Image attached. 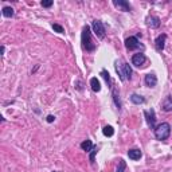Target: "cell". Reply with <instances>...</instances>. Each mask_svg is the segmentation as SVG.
I'll use <instances>...</instances> for the list:
<instances>
[{
	"label": "cell",
	"mask_w": 172,
	"mask_h": 172,
	"mask_svg": "<svg viewBox=\"0 0 172 172\" xmlns=\"http://www.w3.org/2000/svg\"><path fill=\"white\" fill-rule=\"evenodd\" d=\"M128 156H129V159H132V160H140L141 156H142V153H141L140 149H129Z\"/></svg>",
	"instance_id": "7c38bea8"
},
{
	"label": "cell",
	"mask_w": 172,
	"mask_h": 172,
	"mask_svg": "<svg viewBox=\"0 0 172 172\" xmlns=\"http://www.w3.org/2000/svg\"><path fill=\"white\" fill-rule=\"evenodd\" d=\"M148 26L152 27V28H157L160 26V19L157 16H149L148 18Z\"/></svg>",
	"instance_id": "4fadbf2b"
},
{
	"label": "cell",
	"mask_w": 172,
	"mask_h": 172,
	"mask_svg": "<svg viewBox=\"0 0 172 172\" xmlns=\"http://www.w3.org/2000/svg\"><path fill=\"white\" fill-rule=\"evenodd\" d=\"M97 150H98L97 145H94L93 149L90 150V161H91V163H94V159H96V153H97Z\"/></svg>",
	"instance_id": "603a6c76"
},
{
	"label": "cell",
	"mask_w": 172,
	"mask_h": 172,
	"mask_svg": "<svg viewBox=\"0 0 172 172\" xmlns=\"http://www.w3.org/2000/svg\"><path fill=\"white\" fill-rule=\"evenodd\" d=\"M81 40H82V47L85 48L86 51H94L96 50V44H94L93 39H91V32H90V27L89 26L83 27Z\"/></svg>",
	"instance_id": "6da1fadb"
},
{
	"label": "cell",
	"mask_w": 172,
	"mask_h": 172,
	"mask_svg": "<svg viewBox=\"0 0 172 172\" xmlns=\"http://www.w3.org/2000/svg\"><path fill=\"white\" fill-rule=\"evenodd\" d=\"M1 13H3L4 18H12V16H13V10L11 7H4V8H3V11H1Z\"/></svg>",
	"instance_id": "ac0fdd59"
},
{
	"label": "cell",
	"mask_w": 172,
	"mask_h": 172,
	"mask_svg": "<svg viewBox=\"0 0 172 172\" xmlns=\"http://www.w3.org/2000/svg\"><path fill=\"white\" fill-rule=\"evenodd\" d=\"M121 70H122V75L125 79H130L132 78V69L128 63H122L121 64Z\"/></svg>",
	"instance_id": "30bf717a"
},
{
	"label": "cell",
	"mask_w": 172,
	"mask_h": 172,
	"mask_svg": "<svg viewBox=\"0 0 172 172\" xmlns=\"http://www.w3.org/2000/svg\"><path fill=\"white\" fill-rule=\"evenodd\" d=\"M145 117H147V122H148V126L150 129H155V122H156V117H155V112L150 109V112H144Z\"/></svg>",
	"instance_id": "8992f818"
},
{
	"label": "cell",
	"mask_w": 172,
	"mask_h": 172,
	"mask_svg": "<svg viewBox=\"0 0 172 172\" xmlns=\"http://www.w3.org/2000/svg\"><path fill=\"white\" fill-rule=\"evenodd\" d=\"M51 5H53V0H43L42 1V7L48 8V7H51Z\"/></svg>",
	"instance_id": "d4e9b609"
},
{
	"label": "cell",
	"mask_w": 172,
	"mask_h": 172,
	"mask_svg": "<svg viewBox=\"0 0 172 172\" xmlns=\"http://www.w3.org/2000/svg\"><path fill=\"white\" fill-rule=\"evenodd\" d=\"M102 133H104L106 137H112L113 134H114V129H113L110 125H106V126H104V129H102Z\"/></svg>",
	"instance_id": "e0dca14e"
},
{
	"label": "cell",
	"mask_w": 172,
	"mask_h": 172,
	"mask_svg": "<svg viewBox=\"0 0 172 172\" xmlns=\"http://www.w3.org/2000/svg\"><path fill=\"white\" fill-rule=\"evenodd\" d=\"M113 4H114L117 8H120L121 11H125V12L130 11V5H129V3L125 1V0H114Z\"/></svg>",
	"instance_id": "ba28073f"
},
{
	"label": "cell",
	"mask_w": 172,
	"mask_h": 172,
	"mask_svg": "<svg viewBox=\"0 0 172 172\" xmlns=\"http://www.w3.org/2000/svg\"><path fill=\"white\" fill-rule=\"evenodd\" d=\"M53 28H54V31L59 32V34H63V27H62V26H59V24L54 23V24H53Z\"/></svg>",
	"instance_id": "cb8c5ba5"
},
{
	"label": "cell",
	"mask_w": 172,
	"mask_h": 172,
	"mask_svg": "<svg viewBox=\"0 0 172 172\" xmlns=\"http://www.w3.org/2000/svg\"><path fill=\"white\" fill-rule=\"evenodd\" d=\"M139 46H140V43L136 36H129L125 39V47L128 48V50H134V48H137Z\"/></svg>",
	"instance_id": "5b68a950"
},
{
	"label": "cell",
	"mask_w": 172,
	"mask_h": 172,
	"mask_svg": "<svg viewBox=\"0 0 172 172\" xmlns=\"http://www.w3.org/2000/svg\"><path fill=\"white\" fill-rule=\"evenodd\" d=\"M153 132H155L156 139L160 140V141H164V140H167L169 137V134H171V125H169L168 122H161L153 129Z\"/></svg>",
	"instance_id": "7a4b0ae2"
},
{
	"label": "cell",
	"mask_w": 172,
	"mask_h": 172,
	"mask_svg": "<svg viewBox=\"0 0 172 172\" xmlns=\"http://www.w3.org/2000/svg\"><path fill=\"white\" fill-rule=\"evenodd\" d=\"M130 101L133 102L134 105H140V104H144L145 99H144V97L139 96V94H132V96H130Z\"/></svg>",
	"instance_id": "9a60e30c"
},
{
	"label": "cell",
	"mask_w": 172,
	"mask_h": 172,
	"mask_svg": "<svg viewBox=\"0 0 172 172\" xmlns=\"http://www.w3.org/2000/svg\"><path fill=\"white\" fill-rule=\"evenodd\" d=\"M55 120V117H54V116H47V122H53V121Z\"/></svg>",
	"instance_id": "484cf974"
},
{
	"label": "cell",
	"mask_w": 172,
	"mask_h": 172,
	"mask_svg": "<svg viewBox=\"0 0 172 172\" xmlns=\"http://www.w3.org/2000/svg\"><path fill=\"white\" fill-rule=\"evenodd\" d=\"M145 61H147V58H145V55L142 53H137V54H134V55L132 56V63H133L136 67L144 66Z\"/></svg>",
	"instance_id": "277c9868"
},
{
	"label": "cell",
	"mask_w": 172,
	"mask_h": 172,
	"mask_svg": "<svg viewBox=\"0 0 172 172\" xmlns=\"http://www.w3.org/2000/svg\"><path fill=\"white\" fill-rule=\"evenodd\" d=\"M161 106H163L164 112H172V98H171V96H167L165 98H164Z\"/></svg>",
	"instance_id": "8fae6325"
},
{
	"label": "cell",
	"mask_w": 172,
	"mask_h": 172,
	"mask_svg": "<svg viewBox=\"0 0 172 172\" xmlns=\"http://www.w3.org/2000/svg\"><path fill=\"white\" fill-rule=\"evenodd\" d=\"M91 27H93V31L94 34L97 35V38H99V39H104L105 38V27L104 24H102L101 20H93V23H91Z\"/></svg>",
	"instance_id": "3957f363"
},
{
	"label": "cell",
	"mask_w": 172,
	"mask_h": 172,
	"mask_svg": "<svg viewBox=\"0 0 172 172\" xmlns=\"http://www.w3.org/2000/svg\"><path fill=\"white\" fill-rule=\"evenodd\" d=\"M116 71H117V74H118V77H120L121 81H125V78H124V75H122V70H121V64H118V62L116 63Z\"/></svg>",
	"instance_id": "7402d4cb"
},
{
	"label": "cell",
	"mask_w": 172,
	"mask_h": 172,
	"mask_svg": "<svg viewBox=\"0 0 172 172\" xmlns=\"http://www.w3.org/2000/svg\"><path fill=\"white\" fill-rule=\"evenodd\" d=\"M125 168H126V163L124 160H120L118 161V167H117V172H125Z\"/></svg>",
	"instance_id": "44dd1931"
},
{
	"label": "cell",
	"mask_w": 172,
	"mask_h": 172,
	"mask_svg": "<svg viewBox=\"0 0 172 172\" xmlns=\"http://www.w3.org/2000/svg\"><path fill=\"white\" fill-rule=\"evenodd\" d=\"M93 142L90 141V140H85V141L82 142V144H81V148H82L83 150H86V152H90L91 149H93Z\"/></svg>",
	"instance_id": "2e32d148"
},
{
	"label": "cell",
	"mask_w": 172,
	"mask_h": 172,
	"mask_svg": "<svg viewBox=\"0 0 172 172\" xmlns=\"http://www.w3.org/2000/svg\"><path fill=\"white\" fill-rule=\"evenodd\" d=\"M113 99L116 102V106L118 108V110L121 109V102H120V98H118V91L116 89H113Z\"/></svg>",
	"instance_id": "d6986e66"
},
{
	"label": "cell",
	"mask_w": 172,
	"mask_h": 172,
	"mask_svg": "<svg viewBox=\"0 0 172 172\" xmlns=\"http://www.w3.org/2000/svg\"><path fill=\"white\" fill-rule=\"evenodd\" d=\"M101 74H102V77L105 78V81H106V83H108V86H112V79H110V75H109V73L106 71V70H101Z\"/></svg>",
	"instance_id": "ffe728a7"
},
{
	"label": "cell",
	"mask_w": 172,
	"mask_h": 172,
	"mask_svg": "<svg viewBox=\"0 0 172 172\" xmlns=\"http://www.w3.org/2000/svg\"><path fill=\"white\" fill-rule=\"evenodd\" d=\"M90 86H91V90L96 91V93H97V91L101 90V83H99V81L97 79L96 77L91 78V79H90Z\"/></svg>",
	"instance_id": "5bb4252c"
},
{
	"label": "cell",
	"mask_w": 172,
	"mask_h": 172,
	"mask_svg": "<svg viewBox=\"0 0 172 172\" xmlns=\"http://www.w3.org/2000/svg\"><path fill=\"white\" fill-rule=\"evenodd\" d=\"M165 39H167V35H165V34H161V35H159V36L156 38L155 44H156V50H157V51H161V50L164 48V44H165Z\"/></svg>",
	"instance_id": "9c48e42d"
},
{
	"label": "cell",
	"mask_w": 172,
	"mask_h": 172,
	"mask_svg": "<svg viewBox=\"0 0 172 172\" xmlns=\"http://www.w3.org/2000/svg\"><path fill=\"white\" fill-rule=\"evenodd\" d=\"M144 82L148 87H155L157 85V77L155 74H147L144 78Z\"/></svg>",
	"instance_id": "52a82bcc"
}]
</instances>
